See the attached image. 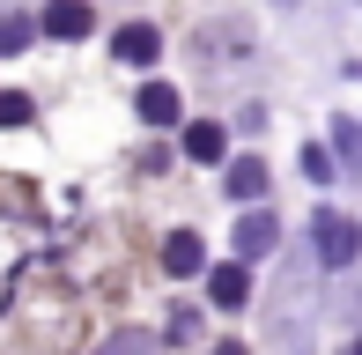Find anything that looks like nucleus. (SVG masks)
I'll use <instances>...</instances> for the list:
<instances>
[{"instance_id": "nucleus-4", "label": "nucleus", "mask_w": 362, "mask_h": 355, "mask_svg": "<svg viewBox=\"0 0 362 355\" xmlns=\"http://www.w3.org/2000/svg\"><path fill=\"white\" fill-rule=\"evenodd\" d=\"M207 303H215V311H244V303H252V274L244 267H215L207 274Z\"/></svg>"}, {"instance_id": "nucleus-2", "label": "nucleus", "mask_w": 362, "mask_h": 355, "mask_svg": "<svg viewBox=\"0 0 362 355\" xmlns=\"http://www.w3.org/2000/svg\"><path fill=\"white\" fill-rule=\"evenodd\" d=\"M111 52H119L126 67H156V52H163V30H156V23H126L119 37H111Z\"/></svg>"}, {"instance_id": "nucleus-14", "label": "nucleus", "mask_w": 362, "mask_h": 355, "mask_svg": "<svg viewBox=\"0 0 362 355\" xmlns=\"http://www.w3.org/2000/svg\"><path fill=\"white\" fill-rule=\"evenodd\" d=\"M215 355H244V348H237V341H222V348H215Z\"/></svg>"}, {"instance_id": "nucleus-9", "label": "nucleus", "mask_w": 362, "mask_h": 355, "mask_svg": "<svg viewBox=\"0 0 362 355\" xmlns=\"http://www.w3.org/2000/svg\"><path fill=\"white\" fill-rule=\"evenodd\" d=\"M96 355H163V341H156V333H141V326H119Z\"/></svg>"}, {"instance_id": "nucleus-12", "label": "nucleus", "mask_w": 362, "mask_h": 355, "mask_svg": "<svg viewBox=\"0 0 362 355\" xmlns=\"http://www.w3.org/2000/svg\"><path fill=\"white\" fill-rule=\"evenodd\" d=\"M0 126H30V96H15V89L0 96Z\"/></svg>"}, {"instance_id": "nucleus-5", "label": "nucleus", "mask_w": 362, "mask_h": 355, "mask_svg": "<svg viewBox=\"0 0 362 355\" xmlns=\"http://www.w3.org/2000/svg\"><path fill=\"white\" fill-rule=\"evenodd\" d=\"M45 30H52V37H89L96 30V15H89V0H52V8H45Z\"/></svg>"}, {"instance_id": "nucleus-15", "label": "nucleus", "mask_w": 362, "mask_h": 355, "mask_svg": "<svg viewBox=\"0 0 362 355\" xmlns=\"http://www.w3.org/2000/svg\"><path fill=\"white\" fill-rule=\"evenodd\" d=\"M355 355H362V341H355Z\"/></svg>"}, {"instance_id": "nucleus-6", "label": "nucleus", "mask_w": 362, "mask_h": 355, "mask_svg": "<svg viewBox=\"0 0 362 355\" xmlns=\"http://www.w3.org/2000/svg\"><path fill=\"white\" fill-rule=\"evenodd\" d=\"M134 111H141L148 126H177V111H185V104H177V89H170V82H148Z\"/></svg>"}, {"instance_id": "nucleus-7", "label": "nucleus", "mask_w": 362, "mask_h": 355, "mask_svg": "<svg viewBox=\"0 0 362 355\" xmlns=\"http://www.w3.org/2000/svg\"><path fill=\"white\" fill-rule=\"evenodd\" d=\"M200 267H207V252H200L192 230H177L170 245H163V274H200Z\"/></svg>"}, {"instance_id": "nucleus-11", "label": "nucleus", "mask_w": 362, "mask_h": 355, "mask_svg": "<svg viewBox=\"0 0 362 355\" xmlns=\"http://www.w3.org/2000/svg\"><path fill=\"white\" fill-rule=\"evenodd\" d=\"M30 45V15H0V52H23Z\"/></svg>"}, {"instance_id": "nucleus-3", "label": "nucleus", "mask_w": 362, "mask_h": 355, "mask_svg": "<svg viewBox=\"0 0 362 355\" xmlns=\"http://www.w3.org/2000/svg\"><path fill=\"white\" fill-rule=\"evenodd\" d=\"M274 245H281V222H274V215H259V207H252V215L237 222V260H267Z\"/></svg>"}, {"instance_id": "nucleus-1", "label": "nucleus", "mask_w": 362, "mask_h": 355, "mask_svg": "<svg viewBox=\"0 0 362 355\" xmlns=\"http://www.w3.org/2000/svg\"><path fill=\"white\" fill-rule=\"evenodd\" d=\"M310 252H318V267H325V274H340V267H355L362 230H355L348 215H333V207H318V222H310Z\"/></svg>"}, {"instance_id": "nucleus-10", "label": "nucleus", "mask_w": 362, "mask_h": 355, "mask_svg": "<svg viewBox=\"0 0 362 355\" xmlns=\"http://www.w3.org/2000/svg\"><path fill=\"white\" fill-rule=\"evenodd\" d=\"M222 149H229L222 126H192V134H185V156H192V163H222Z\"/></svg>"}, {"instance_id": "nucleus-8", "label": "nucleus", "mask_w": 362, "mask_h": 355, "mask_svg": "<svg viewBox=\"0 0 362 355\" xmlns=\"http://www.w3.org/2000/svg\"><path fill=\"white\" fill-rule=\"evenodd\" d=\"M259 192H267V163H259V156H237V163H229V200H259Z\"/></svg>"}, {"instance_id": "nucleus-13", "label": "nucleus", "mask_w": 362, "mask_h": 355, "mask_svg": "<svg viewBox=\"0 0 362 355\" xmlns=\"http://www.w3.org/2000/svg\"><path fill=\"white\" fill-rule=\"evenodd\" d=\"M303 170L318 178V185H325V178H333V156H325V149H303Z\"/></svg>"}]
</instances>
